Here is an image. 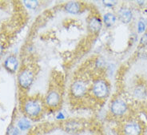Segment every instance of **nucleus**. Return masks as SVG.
Wrapping results in <instances>:
<instances>
[{"label": "nucleus", "mask_w": 147, "mask_h": 135, "mask_svg": "<svg viewBox=\"0 0 147 135\" xmlns=\"http://www.w3.org/2000/svg\"><path fill=\"white\" fill-rule=\"evenodd\" d=\"M23 110L26 115L30 117H37L41 113V105L37 100H27L23 106Z\"/></svg>", "instance_id": "nucleus-1"}, {"label": "nucleus", "mask_w": 147, "mask_h": 135, "mask_svg": "<svg viewBox=\"0 0 147 135\" xmlns=\"http://www.w3.org/2000/svg\"><path fill=\"white\" fill-rule=\"evenodd\" d=\"M18 83L21 87L23 89H28L33 82L34 74L30 70H23L18 74Z\"/></svg>", "instance_id": "nucleus-2"}, {"label": "nucleus", "mask_w": 147, "mask_h": 135, "mask_svg": "<svg viewBox=\"0 0 147 135\" xmlns=\"http://www.w3.org/2000/svg\"><path fill=\"white\" fill-rule=\"evenodd\" d=\"M93 93L96 97L102 99L105 98L109 93V88L107 82L103 80H98L93 85Z\"/></svg>", "instance_id": "nucleus-3"}, {"label": "nucleus", "mask_w": 147, "mask_h": 135, "mask_svg": "<svg viewBox=\"0 0 147 135\" xmlns=\"http://www.w3.org/2000/svg\"><path fill=\"white\" fill-rule=\"evenodd\" d=\"M110 110H111L112 113L115 116H121V115L125 114L126 110H127L126 103L121 99L114 100L111 104Z\"/></svg>", "instance_id": "nucleus-4"}, {"label": "nucleus", "mask_w": 147, "mask_h": 135, "mask_svg": "<svg viewBox=\"0 0 147 135\" xmlns=\"http://www.w3.org/2000/svg\"><path fill=\"white\" fill-rule=\"evenodd\" d=\"M70 90H71L72 95L74 97L80 98V97H82L86 93L87 86H86V82L83 81H75L74 82H73V84L71 85Z\"/></svg>", "instance_id": "nucleus-5"}, {"label": "nucleus", "mask_w": 147, "mask_h": 135, "mask_svg": "<svg viewBox=\"0 0 147 135\" xmlns=\"http://www.w3.org/2000/svg\"><path fill=\"white\" fill-rule=\"evenodd\" d=\"M123 134L124 135H141L142 127L137 122H129L124 125Z\"/></svg>", "instance_id": "nucleus-6"}, {"label": "nucleus", "mask_w": 147, "mask_h": 135, "mask_svg": "<svg viewBox=\"0 0 147 135\" xmlns=\"http://www.w3.org/2000/svg\"><path fill=\"white\" fill-rule=\"evenodd\" d=\"M59 102H60V95L59 93L55 90H51L49 92L46 99L47 105L51 108H55L59 106Z\"/></svg>", "instance_id": "nucleus-7"}, {"label": "nucleus", "mask_w": 147, "mask_h": 135, "mask_svg": "<svg viewBox=\"0 0 147 135\" xmlns=\"http://www.w3.org/2000/svg\"><path fill=\"white\" fill-rule=\"evenodd\" d=\"M118 17L122 22L129 23L132 19V12L127 8H121L118 11Z\"/></svg>", "instance_id": "nucleus-8"}, {"label": "nucleus", "mask_w": 147, "mask_h": 135, "mask_svg": "<svg viewBox=\"0 0 147 135\" xmlns=\"http://www.w3.org/2000/svg\"><path fill=\"white\" fill-rule=\"evenodd\" d=\"M5 67L11 72H15L18 67V60L15 56H10L5 61Z\"/></svg>", "instance_id": "nucleus-9"}, {"label": "nucleus", "mask_w": 147, "mask_h": 135, "mask_svg": "<svg viewBox=\"0 0 147 135\" xmlns=\"http://www.w3.org/2000/svg\"><path fill=\"white\" fill-rule=\"evenodd\" d=\"M102 28V21L100 18L97 17H93L89 22V29L91 30L92 32L95 33L98 32Z\"/></svg>", "instance_id": "nucleus-10"}, {"label": "nucleus", "mask_w": 147, "mask_h": 135, "mask_svg": "<svg viewBox=\"0 0 147 135\" xmlns=\"http://www.w3.org/2000/svg\"><path fill=\"white\" fill-rule=\"evenodd\" d=\"M65 10L70 14H77L80 11V6L76 2H70L66 4Z\"/></svg>", "instance_id": "nucleus-11"}, {"label": "nucleus", "mask_w": 147, "mask_h": 135, "mask_svg": "<svg viewBox=\"0 0 147 135\" xmlns=\"http://www.w3.org/2000/svg\"><path fill=\"white\" fill-rule=\"evenodd\" d=\"M66 130L70 132H75L80 130L81 128V125L79 124L77 122H74V121H70L66 122Z\"/></svg>", "instance_id": "nucleus-12"}, {"label": "nucleus", "mask_w": 147, "mask_h": 135, "mask_svg": "<svg viewBox=\"0 0 147 135\" xmlns=\"http://www.w3.org/2000/svg\"><path fill=\"white\" fill-rule=\"evenodd\" d=\"M116 21V17L115 15L111 14V13H107L104 15V22L106 23L107 26H111L115 23Z\"/></svg>", "instance_id": "nucleus-13"}, {"label": "nucleus", "mask_w": 147, "mask_h": 135, "mask_svg": "<svg viewBox=\"0 0 147 135\" xmlns=\"http://www.w3.org/2000/svg\"><path fill=\"white\" fill-rule=\"evenodd\" d=\"M18 127L20 128L22 130H27L30 127V122L28 119H26V118H21L20 120L18 121Z\"/></svg>", "instance_id": "nucleus-14"}, {"label": "nucleus", "mask_w": 147, "mask_h": 135, "mask_svg": "<svg viewBox=\"0 0 147 135\" xmlns=\"http://www.w3.org/2000/svg\"><path fill=\"white\" fill-rule=\"evenodd\" d=\"M24 3L29 9H35L38 6V1H24Z\"/></svg>", "instance_id": "nucleus-15"}, {"label": "nucleus", "mask_w": 147, "mask_h": 135, "mask_svg": "<svg viewBox=\"0 0 147 135\" xmlns=\"http://www.w3.org/2000/svg\"><path fill=\"white\" fill-rule=\"evenodd\" d=\"M138 31H139V32H143L144 30H145V28H146V25H145V23L142 22H138Z\"/></svg>", "instance_id": "nucleus-16"}, {"label": "nucleus", "mask_w": 147, "mask_h": 135, "mask_svg": "<svg viewBox=\"0 0 147 135\" xmlns=\"http://www.w3.org/2000/svg\"><path fill=\"white\" fill-rule=\"evenodd\" d=\"M103 3H105L107 7H113L114 5H116L117 2L116 1H103Z\"/></svg>", "instance_id": "nucleus-17"}, {"label": "nucleus", "mask_w": 147, "mask_h": 135, "mask_svg": "<svg viewBox=\"0 0 147 135\" xmlns=\"http://www.w3.org/2000/svg\"><path fill=\"white\" fill-rule=\"evenodd\" d=\"M4 51V47H3V45L0 43V57H1V55H3V53Z\"/></svg>", "instance_id": "nucleus-18"}]
</instances>
